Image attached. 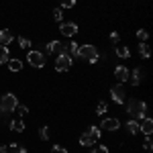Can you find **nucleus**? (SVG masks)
I'll use <instances>...</instances> for the list:
<instances>
[{
  "mask_svg": "<svg viewBox=\"0 0 153 153\" xmlns=\"http://www.w3.org/2000/svg\"><path fill=\"white\" fill-rule=\"evenodd\" d=\"M127 112L131 114V118L141 120V118H145L147 104H145L143 100H137V98H127Z\"/></svg>",
  "mask_w": 153,
  "mask_h": 153,
  "instance_id": "1",
  "label": "nucleus"
},
{
  "mask_svg": "<svg viewBox=\"0 0 153 153\" xmlns=\"http://www.w3.org/2000/svg\"><path fill=\"white\" fill-rule=\"evenodd\" d=\"M78 57L96 63V61H98V49H96V45H80V49H78Z\"/></svg>",
  "mask_w": 153,
  "mask_h": 153,
  "instance_id": "2",
  "label": "nucleus"
},
{
  "mask_svg": "<svg viewBox=\"0 0 153 153\" xmlns=\"http://www.w3.org/2000/svg\"><path fill=\"white\" fill-rule=\"evenodd\" d=\"M16 104H19V100H16L14 94H4L0 98V110L2 112H14Z\"/></svg>",
  "mask_w": 153,
  "mask_h": 153,
  "instance_id": "3",
  "label": "nucleus"
},
{
  "mask_svg": "<svg viewBox=\"0 0 153 153\" xmlns=\"http://www.w3.org/2000/svg\"><path fill=\"white\" fill-rule=\"evenodd\" d=\"M110 94H112V100H114L117 104H125V102H127V90H125L123 84L112 86V88H110Z\"/></svg>",
  "mask_w": 153,
  "mask_h": 153,
  "instance_id": "4",
  "label": "nucleus"
},
{
  "mask_svg": "<svg viewBox=\"0 0 153 153\" xmlns=\"http://www.w3.org/2000/svg\"><path fill=\"white\" fill-rule=\"evenodd\" d=\"M27 61H29L33 68H43V65H45V55H43L41 51H29Z\"/></svg>",
  "mask_w": 153,
  "mask_h": 153,
  "instance_id": "5",
  "label": "nucleus"
},
{
  "mask_svg": "<svg viewBox=\"0 0 153 153\" xmlns=\"http://www.w3.org/2000/svg\"><path fill=\"white\" fill-rule=\"evenodd\" d=\"M70 68H71V55H68V53L57 55V59H55V70L57 71H68Z\"/></svg>",
  "mask_w": 153,
  "mask_h": 153,
  "instance_id": "6",
  "label": "nucleus"
},
{
  "mask_svg": "<svg viewBox=\"0 0 153 153\" xmlns=\"http://www.w3.org/2000/svg\"><path fill=\"white\" fill-rule=\"evenodd\" d=\"M47 53H53L55 57L57 55H61V53H65V45L61 43V41H51L47 45Z\"/></svg>",
  "mask_w": 153,
  "mask_h": 153,
  "instance_id": "7",
  "label": "nucleus"
},
{
  "mask_svg": "<svg viewBox=\"0 0 153 153\" xmlns=\"http://www.w3.org/2000/svg\"><path fill=\"white\" fill-rule=\"evenodd\" d=\"M139 133H143V135H151L153 133V120L149 117L139 120Z\"/></svg>",
  "mask_w": 153,
  "mask_h": 153,
  "instance_id": "8",
  "label": "nucleus"
},
{
  "mask_svg": "<svg viewBox=\"0 0 153 153\" xmlns=\"http://www.w3.org/2000/svg\"><path fill=\"white\" fill-rule=\"evenodd\" d=\"M104 131H117L118 127H120V120L118 118H114V117H108V118H104L102 120V125H100Z\"/></svg>",
  "mask_w": 153,
  "mask_h": 153,
  "instance_id": "9",
  "label": "nucleus"
},
{
  "mask_svg": "<svg viewBox=\"0 0 153 153\" xmlns=\"http://www.w3.org/2000/svg\"><path fill=\"white\" fill-rule=\"evenodd\" d=\"M61 35H65V37H74L76 33H78V25L76 23H61Z\"/></svg>",
  "mask_w": 153,
  "mask_h": 153,
  "instance_id": "10",
  "label": "nucleus"
},
{
  "mask_svg": "<svg viewBox=\"0 0 153 153\" xmlns=\"http://www.w3.org/2000/svg\"><path fill=\"white\" fill-rule=\"evenodd\" d=\"M143 80V70L141 68H135L133 71H129V82L133 84V86H139Z\"/></svg>",
  "mask_w": 153,
  "mask_h": 153,
  "instance_id": "11",
  "label": "nucleus"
},
{
  "mask_svg": "<svg viewBox=\"0 0 153 153\" xmlns=\"http://www.w3.org/2000/svg\"><path fill=\"white\" fill-rule=\"evenodd\" d=\"M114 78H117L118 82H127L129 80V70L125 65H118L117 70H114Z\"/></svg>",
  "mask_w": 153,
  "mask_h": 153,
  "instance_id": "12",
  "label": "nucleus"
},
{
  "mask_svg": "<svg viewBox=\"0 0 153 153\" xmlns=\"http://www.w3.org/2000/svg\"><path fill=\"white\" fill-rule=\"evenodd\" d=\"M94 139H92V135H90V133H84V135H80V145H82V147H92V145H94Z\"/></svg>",
  "mask_w": 153,
  "mask_h": 153,
  "instance_id": "13",
  "label": "nucleus"
},
{
  "mask_svg": "<svg viewBox=\"0 0 153 153\" xmlns=\"http://www.w3.org/2000/svg\"><path fill=\"white\" fill-rule=\"evenodd\" d=\"M10 41H12V33H10V31H6V29H4V31H0V45H4V47H6Z\"/></svg>",
  "mask_w": 153,
  "mask_h": 153,
  "instance_id": "14",
  "label": "nucleus"
},
{
  "mask_svg": "<svg viewBox=\"0 0 153 153\" xmlns=\"http://www.w3.org/2000/svg\"><path fill=\"white\" fill-rule=\"evenodd\" d=\"M6 63H8V70L10 71H21L23 70V61H21V59H8Z\"/></svg>",
  "mask_w": 153,
  "mask_h": 153,
  "instance_id": "15",
  "label": "nucleus"
},
{
  "mask_svg": "<svg viewBox=\"0 0 153 153\" xmlns=\"http://www.w3.org/2000/svg\"><path fill=\"white\" fill-rule=\"evenodd\" d=\"M127 129H129V133H131V135H139V120L131 118L129 123H127Z\"/></svg>",
  "mask_w": 153,
  "mask_h": 153,
  "instance_id": "16",
  "label": "nucleus"
},
{
  "mask_svg": "<svg viewBox=\"0 0 153 153\" xmlns=\"http://www.w3.org/2000/svg\"><path fill=\"white\" fill-rule=\"evenodd\" d=\"M117 55L120 59H127L131 55V51H129V47L127 45H117Z\"/></svg>",
  "mask_w": 153,
  "mask_h": 153,
  "instance_id": "17",
  "label": "nucleus"
},
{
  "mask_svg": "<svg viewBox=\"0 0 153 153\" xmlns=\"http://www.w3.org/2000/svg\"><path fill=\"white\" fill-rule=\"evenodd\" d=\"M78 49H80V45H78L76 41H71V43L65 45V53H68V55H78Z\"/></svg>",
  "mask_w": 153,
  "mask_h": 153,
  "instance_id": "18",
  "label": "nucleus"
},
{
  "mask_svg": "<svg viewBox=\"0 0 153 153\" xmlns=\"http://www.w3.org/2000/svg\"><path fill=\"white\" fill-rule=\"evenodd\" d=\"M139 55H141V57H149V55H151V49H149V45H147V43H139Z\"/></svg>",
  "mask_w": 153,
  "mask_h": 153,
  "instance_id": "19",
  "label": "nucleus"
},
{
  "mask_svg": "<svg viewBox=\"0 0 153 153\" xmlns=\"http://www.w3.org/2000/svg\"><path fill=\"white\" fill-rule=\"evenodd\" d=\"M10 129L16 131V133H23V131H25V123L21 120V118H16V120H12V123H10Z\"/></svg>",
  "mask_w": 153,
  "mask_h": 153,
  "instance_id": "20",
  "label": "nucleus"
},
{
  "mask_svg": "<svg viewBox=\"0 0 153 153\" xmlns=\"http://www.w3.org/2000/svg\"><path fill=\"white\" fill-rule=\"evenodd\" d=\"M10 59V55H8V49L4 47V45H0V63H6Z\"/></svg>",
  "mask_w": 153,
  "mask_h": 153,
  "instance_id": "21",
  "label": "nucleus"
},
{
  "mask_svg": "<svg viewBox=\"0 0 153 153\" xmlns=\"http://www.w3.org/2000/svg\"><path fill=\"white\" fill-rule=\"evenodd\" d=\"M31 39H27V37H19V47L21 49H31Z\"/></svg>",
  "mask_w": 153,
  "mask_h": 153,
  "instance_id": "22",
  "label": "nucleus"
},
{
  "mask_svg": "<svg viewBox=\"0 0 153 153\" xmlns=\"http://www.w3.org/2000/svg\"><path fill=\"white\" fill-rule=\"evenodd\" d=\"M88 133L92 135V139H94V141H98V139H100V135H102V131L98 129V127H94V125H92V127L88 129Z\"/></svg>",
  "mask_w": 153,
  "mask_h": 153,
  "instance_id": "23",
  "label": "nucleus"
},
{
  "mask_svg": "<svg viewBox=\"0 0 153 153\" xmlns=\"http://www.w3.org/2000/svg\"><path fill=\"white\" fill-rule=\"evenodd\" d=\"M90 153H108V147H104V145H92Z\"/></svg>",
  "mask_w": 153,
  "mask_h": 153,
  "instance_id": "24",
  "label": "nucleus"
},
{
  "mask_svg": "<svg viewBox=\"0 0 153 153\" xmlns=\"http://www.w3.org/2000/svg\"><path fill=\"white\" fill-rule=\"evenodd\" d=\"M39 137H41L43 141H47L49 139V127H39Z\"/></svg>",
  "mask_w": 153,
  "mask_h": 153,
  "instance_id": "25",
  "label": "nucleus"
},
{
  "mask_svg": "<svg viewBox=\"0 0 153 153\" xmlns=\"http://www.w3.org/2000/svg\"><path fill=\"white\" fill-rule=\"evenodd\" d=\"M137 39H139V43H145L147 41V31L145 29H139L137 31Z\"/></svg>",
  "mask_w": 153,
  "mask_h": 153,
  "instance_id": "26",
  "label": "nucleus"
},
{
  "mask_svg": "<svg viewBox=\"0 0 153 153\" xmlns=\"http://www.w3.org/2000/svg\"><path fill=\"white\" fill-rule=\"evenodd\" d=\"M53 19H55L57 23H61V21H63V10H61V8H55V10H53Z\"/></svg>",
  "mask_w": 153,
  "mask_h": 153,
  "instance_id": "27",
  "label": "nucleus"
},
{
  "mask_svg": "<svg viewBox=\"0 0 153 153\" xmlns=\"http://www.w3.org/2000/svg\"><path fill=\"white\" fill-rule=\"evenodd\" d=\"M10 151L12 153H27V149L25 147H19L16 143H10Z\"/></svg>",
  "mask_w": 153,
  "mask_h": 153,
  "instance_id": "28",
  "label": "nucleus"
},
{
  "mask_svg": "<svg viewBox=\"0 0 153 153\" xmlns=\"http://www.w3.org/2000/svg\"><path fill=\"white\" fill-rule=\"evenodd\" d=\"M14 110H16V112H19L21 117H25V114L29 112V108H27V106H25V104H16V108H14Z\"/></svg>",
  "mask_w": 153,
  "mask_h": 153,
  "instance_id": "29",
  "label": "nucleus"
},
{
  "mask_svg": "<svg viewBox=\"0 0 153 153\" xmlns=\"http://www.w3.org/2000/svg\"><path fill=\"white\" fill-rule=\"evenodd\" d=\"M143 147H145V151H151V147H153V141H151V137L147 135V139L143 141Z\"/></svg>",
  "mask_w": 153,
  "mask_h": 153,
  "instance_id": "30",
  "label": "nucleus"
},
{
  "mask_svg": "<svg viewBox=\"0 0 153 153\" xmlns=\"http://www.w3.org/2000/svg\"><path fill=\"white\" fill-rule=\"evenodd\" d=\"M106 110H108V104H106V102H100V104H98V110H96V114H104Z\"/></svg>",
  "mask_w": 153,
  "mask_h": 153,
  "instance_id": "31",
  "label": "nucleus"
},
{
  "mask_svg": "<svg viewBox=\"0 0 153 153\" xmlns=\"http://www.w3.org/2000/svg\"><path fill=\"white\" fill-rule=\"evenodd\" d=\"M59 2H61L63 8H71V6H76V0H59Z\"/></svg>",
  "mask_w": 153,
  "mask_h": 153,
  "instance_id": "32",
  "label": "nucleus"
},
{
  "mask_svg": "<svg viewBox=\"0 0 153 153\" xmlns=\"http://www.w3.org/2000/svg\"><path fill=\"white\" fill-rule=\"evenodd\" d=\"M51 153H68V149H65V147H59V145H55V147H51Z\"/></svg>",
  "mask_w": 153,
  "mask_h": 153,
  "instance_id": "33",
  "label": "nucleus"
},
{
  "mask_svg": "<svg viewBox=\"0 0 153 153\" xmlns=\"http://www.w3.org/2000/svg\"><path fill=\"white\" fill-rule=\"evenodd\" d=\"M118 39H120L118 33H112V35H110V41H112V43H117V45H118Z\"/></svg>",
  "mask_w": 153,
  "mask_h": 153,
  "instance_id": "34",
  "label": "nucleus"
},
{
  "mask_svg": "<svg viewBox=\"0 0 153 153\" xmlns=\"http://www.w3.org/2000/svg\"><path fill=\"white\" fill-rule=\"evenodd\" d=\"M0 153H8V147L6 145H0Z\"/></svg>",
  "mask_w": 153,
  "mask_h": 153,
  "instance_id": "35",
  "label": "nucleus"
},
{
  "mask_svg": "<svg viewBox=\"0 0 153 153\" xmlns=\"http://www.w3.org/2000/svg\"><path fill=\"white\" fill-rule=\"evenodd\" d=\"M147 153H151V151H147Z\"/></svg>",
  "mask_w": 153,
  "mask_h": 153,
  "instance_id": "36",
  "label": "nucleus"
}]
</instances>
